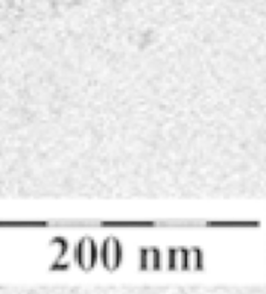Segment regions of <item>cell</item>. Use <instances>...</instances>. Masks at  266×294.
Returning a JSON list of instances; mask_svg holds the SVG:
<instances>
[{
  "mask_svg": "<svg viewBox=\"0 0 266 294\" xmlns=\"http://www.w3.org/2000/svg\"><path fill=\"white\" fill-rule=\"evenodd\" d=\"M75 259L82 270H92L99 259V249L95 240L82 238L75 247Z\"/></svg>",
  "mask_w": 266,
  "mask_h": 294,
  "instance_id": "obj_1",
  "label": "cell"
},
{
  "mask_svg": "<svg viewBox=\"0 0 266 294\" xmlns=\"http://www.w3.org/2000/svg\"><path fill=\"white\" fill-rule=\"evenodd\" d=\"M99 256L106 270H116L123 259V250H122V244L119 243V240L106 238L101 246Z\"/></svg>",
  "mask_w": 266,
  "mask_h": 294,
  "instance_id": "obj_2",
  "label": "cell"
},
{
  "mask_svg": "<svg viewBox=\"0 0 266 294\" xmlns=\"http://www.w3.org/2000/svg\"><path fill=\"white\" fill-rule=\"evenodd\" d=\"M140 268L142 270H160L161 253L157 249H142L140 252Z\"/></svg>",
  "mask_w": 266,
  "mask_h": 294,
  "instance_id": "obj_3",
  "label": "cell"
},
{
  "mask_svg": "<svg viewBox=\"0 0 266 294\" xmlns=\"http://www.w3.org/2000/svg\"><path fill=\"white\" fill-rule=\"evenodd\" d=\"M190 268L203 270V253H201L199 249L190 250Z\"/></svg>",
  "mask_w": 266,
  "mask_h": 294,
  "instance_id": "obj_4",
  "label": "cell"
},
{
  "mask_svg": "<svg viewBox=\"0 0 266 294\" xmlns=\"http://www.w3.org/2000/svg\"><path fill=\"white\" fill-rule=\"evenodd\" d=\"M178 265H180V250L170 249V250H169L167 267H169L170 270H175V268H178Z\"/></svg>",
  "mask_w": 266,
  "mask_h": 294,
  "instance_id": "obj_5",
  "label": "cell"
},
{
  "mask_svg": "<svg viewBox=\"0 0 266 294\" xmlns=\"http://www.w3.org/2000/svg\"><path fill=\"white\" fill-rule=\"evenodd\" d=\"M104 226H152L154 223L148 222H108L102 223Z\"/></svg>",
  "mask_w": 266,
  "mask_h": 294,
  "instance_id": "obj_6",
  "label": "cell"
}]
</instances>
